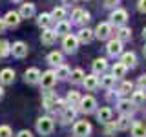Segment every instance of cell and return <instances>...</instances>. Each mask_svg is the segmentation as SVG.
Instances as JSON below:
<instances>
[{
    "label": "cell",
    "instance_id": "cell-16",
    "mask_svg": "<svg viewBox=\"0 0 146 137\" xmlns=\"http://www.w3.org/2000/svg\"><path fill=\"white\" fill-rule=\"evenodd\" d=\"M93 31L91 29H88V27H84V29H80L79 31V35H77V40L79 42H82V44H90L91 40H93Z\"/></svg>",
    "mask_w": 146,
    "mask_h": 137
},
{
    "label": "cell",
    "instance_id": "cell-14",
    "mask_svg": "<svg viewBox=\"0 0 146 137\" xmlns=\"http://www.w3.org/2000/svg\"><path fill=\"white\" fill-rule=\"evenodd\" d=\"M20 17L22 18H31V17H35V13H36V9H35V4H31V2H27V4H22L20 6Z\"/></svg>",
    "mask_w": 146,
    "mask_h": 137
},
{
    "label": "cell",
    "instance_id": "cell-47",
    "mask_svg": "<svg viewBox=\"0 0 146 137\" xmlns=\"http://www.w3.org/2000/svg\"><path fill=\"white\" fill-rule=\"evenodd\" d=\"M6 22H4V18H0V33H4V29H6Z\"/></svg>",
    "mask_w": 146,
    "mask_h": 137
},
{
    "label": "cell",
    "instance_id": "cell-50",
    "mask_svg": "<svg viewBox=\"0 0 146 137\" xmlns=\"http://www.w3.org/2000/svg\"><path fill=\"white\" fill-rule=\"evenodd\" d=\"M143 39H146V27L143 29Z\"/></svg>",
    "mask_w": 146,
    "mask_h": 137
},
{
    "label": "cell",
    "instance_id": "cell-15",
    "mask_svg": "<svg viewBox=\"0 0 146 137\" xmlns=\"http://www.w3.org/2000/svg\"><path fill=\"white\" fill-rule=\"evenodd\" d=\"M82 84H84L86 90L93 91V90L99 86V77L95 75V73H93V75H84V80H82Z\"/></svg>",
    "mask_w": 146,
    "mask_h": 137
},
{
    "label": "cell",
    "instance_id": "cell-20",
    "mask_svg": "<svg viewBox=\"0 0 146 137\" xmlns=\"http://www.w3.org/2000/svg\"><path fill=\"white\" fill-rule=\"evenodd\" d=\"M121 62L124 64L126 68H133L135 64H137V57H135V53H124L122 55V59H121Z\"/></svg>",
    "mask_w": 146,
    "mask_h": 137
},
{
    "label": "cell",
    "instance_id": "cell-22",
    "mask_svg": "<svg viewBox=\"0 0 146 137\" xmlns=\"http://www.w3.org/2000/svg\"><path fill=\"white\" fill-rule=\"evenodd\" d=\"M131 135L133 137H146V124L144 122H135L131 128Z\"/></svg>",
    "mask_w": 146,
    "mask_h": 137
},
{
    "label": "cell",
    "instance_id": "cell-52",
    "mask_svg": "<svg viewBox=\"0 0 146 137\" xmlns=\"http://www.w3.org/2000/svg\"><path fill=\"white\" fill-rule=\"evenodd\" d=\"M11 2H22V0H11Z\"/></svg>",
    "mask_w": 146,
    "mask_h": 137
},
{
    "label": "cell",
    "instance_id": "cell-29",
    "mask_svg": "<svg viewBox=\"0 0 146 137\" xmlns=\"http://www.w3.org/2000/svg\"><path fill=\"white\" fill-rule=\"evenodd\" d=\"M70 68L68 66H64V64H58V68H57V71H55V75H57V79H70Z\"/></svg>",
    "mask_w": 146,
    "mask_h": 137
},
{
    "label": "cell",
    "instance_id": "cell-1",
    "mask_svg": "<svg viewBox=\"0 0 146 137\" xmlns=\"http://www.w3.org/2000/svg\"><path fill=\"white\" fill-rule=\"evenodd\" d=\"M53 128H55V122L51 117H40L36 121V132L40 135H49L53 132Z\"/></svg>",
    "mask_w": 146,
    "mask_h": 137
},
{
    "label": "cell",
    "instance_id": "cell-31",
    "mask_svg": "<svg viewBox=\"0 0 146 137\" xmlns=\"http://www.w3.org/2000/svg\"><path fill=\"white\" fill-rule=\"evenodd\" d=\"M130 124H131V121H130V115H126V113H122L121 115V119H119L117 121V128L119 130H128V128H130Z\"/></svg>",
    "mask_w": 146,
    "mask_h": 137
},
{
    "label": "cell",
    "instance_id": "cell-17",
    "mask_svg": "<svg viewBox=\"0 0 146 137\" xmlns=\"http://www.w3.org/2000/svg\"><path fill=\"white\" fill-rule=\"evenodd\" d=\"M106 68H108L106 59H95L93 64H91V70H93L95 75H99V73H104V71H106Z\"/></svg>",
    "mask_w": 146,
    "mask_h": 137
},
{
    "label": "cell",
    "instance_id": "cell-32",
    "mask_svg": "<svg viewBox=\"0 0 146 137\" xmlns=\"http://www.w3.org/2000/svg\"><path fill=\"white\" fill-rule=\"evenodd\" d=\"M51 15H48V13H42V15H38V18H36V24H38L40 27H49V24H51Z\"/></svg>",
    "mask_w": 146,
    "mask_h": 137
},
{
    "label": "cell",
    "instance_id": "cell-5",
    "mask_svg": "<svg viewBox=\"0 0 146 137\" xmlns=\"http://www.w3.org/2000/svg\"><path fill=\"white\" fill-rule=\"evenodd\" d=\"M62 46H64V51L66 53H75L77 48H79V40H77V37L68 33L64 37V40H62Z\"/></svg>",
    "mask_w": 146,
    "mask_h": 137
},
{
    "label": "cell",
    "instance_id": "cell-38",
    "mask_svg": "<svg viewBox=\"0 0 146 137\" xmlns=\"http://www.w3.org/2000/svg\"><path fill=\"white\" fill-rule=\"evenodd\" d=\"M68 106H70V104H68V100H60V99H57V102H55V110H57V112H64V110H66Z\"/></svg>",
    "mask_w": 146,
    "mask_h": 137
},
{
    "label": "cell",
    "instance_id": "cell-48",
    "mask_svg": "<svg viewBox=\"0 0 146 137\" xmlns=\"http://www.w3.org/2000/svg\"><path fill=\"white\" fill-rule=\"evenodd\" d=\"M75 2H77V0H62L64 6H71V4H75Z\"/></svg>",
    "mask_w": 146,
    "mask_h": 137
},
{
    "label": "cell",
    "instance_id": "cell-23",
    "mask_svg": "<svg viewBox=\"0 0 146 137\" xmlns=\"http://www.w3.org/2000/svg\"><path fill=\"white\" fill-rule=\"evenodd\" d=\"M144 100H146L144 90L133 91V95H131V104H133V106H141V104H144Z\"/></svg>",
    "mask_w": 146,
    "mask_h": 137
},
{
    "label": "cell",
    "instance_id": "cell-40",
    "mask_svg": "<svg viewBox=\"0 0 146 137\" xmlns=\"http://www.w3.org/2000/svg\"><path fill=\"white\" fill-rule=\"evenodd\" d=\"M115 124H113V122L111 121H108L106 122V130H104V134H106V135H111V134H115Z\"/></svg>",
    "mask_w": 146,
    "mask_h": 137
},
{
    "label": "cell",
    "instance_id": "cell-46",
    "mask_svg": "<svg viewBox=\"0 0 146 137\" xmlns=\"http://www.w3.org/2000/svg\"><path fill=\"white\" fill-rule=\"evenodd\" d=\"M104 4H106L108 7H113L115 4H119V0H104Z\"/></svg>",
    "mask_w": 146,
    "mask_h": 137
},
{
    "label": "cell",
    "instance_id": "cell-4",
    "mask_svg": "<svg viewBox=\"0 0 146 137\" xmlns=\"http://www.w3.org/2000/svg\"><path fill=\"white\" fill-rule=\"evenodd\" d=\"M40 86L46 90H51L55 86V82H57V75H55V71H44L40 73Z\"/></svg>",
    "mask_w": 146,
    "mask_h": 137
},
{
    "label": "cell",
    "instance_id": "cell-19",
    "mask_svg": "<svg viewBox=\"0 0 146 137\" xmlns=\"http://www.w3.org/2000/svg\"><path fill=\"white\" fill-rule=\"evenodd\" d=\"M111 115H113V112H111V108H108V106H104V108L97 110V119H99L100 122H108V121H111Z\"/></svg>",
    "mask_w": 146,
    "mask_h": 137
},
{
    "label": "cell",
    "instance_id": "cell-33",
    "mask_svg": "<svg viewBox=\"0 0 146 137\" xmlns=\"http://www.w3.org/2000/svg\"><path fill=\"white\" fill-rule=\"evenodd\" d=\"M48 62L51 64V66H58V64H62V53L58 51H53L48 55Z\"/></svg>",
    "mask_w": 146,
    "mask_h": 137
},
{
    "label": "cell",
    "instance_id": "cell-36",
    "mask_svg": "<svg viewBox=\"0 0 146 137\" xmlns=\"http://www.w3.org/2000/svg\"><path fill=\"white\" fill-rule=\"evenodd\" d=\"M11 53V44L7 40H0V57H7Z\"/></svg>",
    "mask_w": 146,
    "mask_h": 137
},
{
    "label": "cell",
    "instance_id": "cell-27",
    "mask_svg": "<svg viewBox=\"0 0 146 137\" xmlns=\"http://www.w3.org/2000/svg\"><path fill=\"white\" fill-rule=\"evenodd\" d=\"M126 70H128V68H126L122 62H117L115 66H113V70H111V75L115 77V79H121V77L126 75Z\"/></svg>",
    "mask_w": 146,
    "mask_h": 137
},
{
    "label": "cell",
    "instance_id": "cell-39",
    "mask_svg": "<svg viewBox=\"0 0 146 137\" xmlns=\"http://www.w3.org/2000/svg\"><path fill=\"white\" fill-rule=\"evenodd\" d=\"M11 135H13V132H11V128H9L7 124L0 126V137H11Z\"/></svg>",
    "mask_w": 146,
    "mask_h": 137
},
{
    "label": "cell",
    "instance_id": "cell-7",
    "mask_svg": "<svg viewBox=\"0 0 146 137\" xmlns=\"http://www.w3.org/2000/svg\"><path fill=\"white\" fill-rule=\"evenodd\" d=\"M110 33H111V24H108V22H102V24H99L97 27H95V31H93V35L97 37L99 40H106Z\"/></svg>",
    "mask_w": 146,
    "mask_h": 137
},
{
    "label": "cell",
    "instance_id": "cell-24",
    "mask_svg": "<svg viewBox=\"0 0 146 137\" xmlns=\"http://www.w3.org/2000/svg\"><path fill=\"white\" fill-rule=\"evenodd\" d=\"M57 95L55 93H51V91H48V93L44 95V108L46 110H53V106H55V102H57Z\"/></svg>",
    "mask_w": 146,
    "mask_h": 137
},
{
    "label": "cell",
    "instance_id": "cell-18",
    "mask_svg": "<svg viewBox=\"0 0 146 137\" xmlns=\"http://www.w3.org/2000/svg\"><path fill=\"white\" fill-rule=\"evenodd\" d=\"M70 29H71L70 22H66V20H58L53 31H55V33H57V35H62V37H66L68 33H70Z\"/></svg>",
    "mask_w": 146,
    "mask_h": 137
},
{
    "label": "cell",
    "instance_id": "cell-25",
    "mask_svg": "<svg viewBox=\"0 0 146 137\" xmlns=\"http://www.w3.org/2000/svg\"><path fill=\"white\" fill-rule=\"evenodd\" d=\"M131 100H126V99H122V100H119L117 102V110L121 113H126V115H130V112H131Z\"/></svg>",
    "mask_w": 146,
    "mask_h": 137
},
{
    "label": "cell",
    "instance_id": "cell-21",
    "mask_svg": "<svg viewBox=\"0 0 146 137\" xmlns=\"http://www.w3.org/2000/svg\"><path fill=\"white\" fill-rule=\"evenodd\" d=\"M99 84L102 86V88H106V90H111L113 86H115V77L113 75H102L100 80H99Z\"/></svg>",
    "mask_w": 146,
    "mask_h": 137
},
{
    "label": "cell",
    "instance_id": "cell-9",
    "mask_svg": "<svg viewBox=\"0 0 146 137\" xmlns=\"http://www.w3.org/2000/svg\"><path fill=\"white\" fill-rule=\"evenodd\" d=\"M20 20H22V17H20L18 11H7L6 17H4V22H6L7 27H17L20 24Z\"/></svg>",
    "mask_w": 146,
    "mask_h": 137
},
{
    "label": "cell",
    "instance_id": "cell-44",
    "mask_svg": "<svg viewBox=\"0 0 146 137\" xmlns=\"http://www.w3.org/2000/svg\"><path fill=\"white\" fill-rule=\"evenodd\" d=\"M17 137H33V135H31L29 130H20V132L17 134Z\"/></svg>",
    "mask_w": 146,
    "mask_h": 137
},
{
    "label": "cell",
    "instance_id": "cell-6",
    "mask_svg": "<svg viewBox=\"0 0 146 137\" xmlns=\"http://www.w3.org/2000/svg\"><path fill=\"white\" fill-rule=\"evenodd\" d=\"M126 20H128V13L124 9H115L111 13V17H110V24H113V26H124Z\"/></svg>",
    "mask_w": 146,
    "mask_h": 137
},
{
    "label": "cell",
    "instance_id": "cell-8",
    "mask_svg": "<svg viewBox=\"0 0 146 137\" xmlns=\"http://www.w3.org/2000/svg\"><path fill=\"white\" fill-rule=\"evenodd\" d=\"M27 51H29V48H27V44L26 42H22V40H18V42H15L11 46V53H13V57H17V59H24Z\"/></svg>",
    "mask_w": 146,
    "mask_h": 137
},
{
    "label": "cell",
    "instance_id": "cell-43",
    "mask_svg": "<svg viewBox=\"0 0 146 137\" xmlns=\"http://www.w3.org/2000/svg\"><path fill=\"white\" fill-rule=\"evenodd\" d=\"M137 84H139V88H141V90H146V75L139 77V82H137Z\"/></svg>",
    "mask_w": 146,
    "mask_h": 137
},
{
    "label": "cell",
    "instance_id": "cell-41",
    "mask_svg": "<svg viewBox=\"0 0 146 137\" xmlns=\"http://www.w3.org/2000/svg\"><path fill=\"white\" fill-rule=\"evenodd\" d=\"M82 13H84L82 9H75V11L71 13V18H73V22H79V20H80V17H82Z\"/></svg>",
    "mask_w": 146,
    "mask_h": 137
},
{
    "label": "cell",
    "instance_id": "cell-42",
    "mask_svg": "<svg viewBox=\"0 0 146 137\" xmlns=\"http://www.w3.org/2000/svg\"><path fill=\"white\" fill-rule=\"evenodd\" d=\"M88 22H90V13L84 11V13H82V17H80V20L77 22V24H88Z\"/></svg>",
    "mask_w": 146,
    "mask_h": 137
},
{
    "label": "cell",
    "instance_id": "cell-3",
    "mask_svg": "<svg viewBox=\"0 0 146 137\" xmlns=\"http://www.w3.org/2000/svg\"><path fill=\"white\" fill-rule=\"evenodd\" d=\"M97 108V100H95L91 95H86V97H80V102H79V110L84 113H91L95 112Z\"/></svg>",
    "mask_w": 146,
    "mask_h": 137
},
{
    "label": "cell",
    "instance_id": "cell-13",
    "mask_svg": "<svg viewBox=\"0 0 146 137\" xmlns=\"http://www.w3.org/2000/svg\"><path fill=\"white\" fill-rule=\"evenodd\" d=\"M40 40H42V44H46V46H51L55 40H57V33H55L53 29H49V27H44L42 35H40Z\"/></svg>",
    "mask_w": 146,
    "mask_h": 137
},
{
    "label": "cell",
    "instance_id": "cell-51",
    "mask_svg": "<svg viewBox=\"0 0 146 137\" xmlns=\"http://www.w3.org/2000/svg\"><path fill=\"white\" fill-rule=\"evenodd\" d=\"M143 53H144V57H146V46H144V48H143Z\"/></svg>",
    "mask_w": 146,
    "mask_h": 137
},
{
    "label": "cell",
    "instance_id": "cell-30",
    "mask_svg": "<svg viewBox=\"0 0 146 137\" xmlns=\"http://www.w3.org/2000/svg\"><path fill=\"white\" fill-rule=\"evenodd\" d=\"M70 79H71L73 84H80V82L84 80V71L77 68V70H73V71L70 73Z\"/></svg>",
    "mask_w": 146,
    "mask_h": 137
},
{
    "label": "cell",
    "instance_id": "cell-45",
    "mask_svg": "<svg viewBox=\"0 0 146 137\" xmlns=\"http://www.w3.org/2000/svg\"><path fill=\"white\" fill-rule=\"evenodd\" d=\"M137 7H139L141 13H146V0H139V6Z\"/></svg>",
    "mask_w": 146,
    "mask_h": 137
},
{
    "label": "cell",
    "instance_id": "cell-37",
    "mask_svg": "<svg viewBox=\"0 0 146 137\" xmlns=\"http://www.w3.org/2000/svg\"><path fill=\"white\" fill-rule=\"evenodd\" d=\"M131 90H133V84H131V82H122L121 88H119V93H121V95H126V93H130Z\"/></svg>",
    "mask_w": 146,
    "mask_h": 137
},
{
    "label": "cell",
    "instance_id": "cell-49",
    "mask_svg": "<svg viewBox=\"0 0 146 137\" xmlns=\"http://www.w3.org/2000/svg\"><path fill=\"white\" fill-rule=\"evenodd\" d=\"M4 97V88H2V84H0V99Z\"/></svg>",
    "mask_w": 146,
    "mask_h": 137
},
{
    "label": "cell",
    "instance_id": "cell-12",
    "mask_svg": "<svg viewBox=\"0 0 146 137\" xmlns=\"http://www.w3.org/2000/svg\"><path fill=\"white\" fill-rule=\"evenodd\" d=\"M13 80H15V70L4 68L0 71V84H13Z\"/></svg>",
    "mask_w": 146,
    "mask_h": 137
},
{
    "label": "cell",
    "instance_id": "cell-26",
    "mask_svg": "<svg viewBox=\"0 0 146 137\" xmlns=\"http://www.w3.org/2000/svg\"><path fill=\"white\" fill-rule=\"evenodd\" d=\"M117 39L121 40V42L130 40L131 39V29H130V27H126V26H121V27H119V31H117Z\"/></svg>",
    "mask_w": 146,
    "mask_h": 137
},
{
    "label": "cell",
    "instance_id": "cell-10",
    "mask_svg": "<svg viewBox=\"0 0 146 137\" xmlns=\"http://www.w3.org/2000/svg\"><path fill=\"white\" fill-rule=\"evenodd\" d=\"M108 49V55H111V57H115V55H121L122 53V42L119 39H111L106 46Z\"/></svg>",
    "mask_w": 146,
    "mask_h": 137
},
{
    "label": "cell",
    "instance_id": "cell-11",
    "mask_svg": "<svg viewBox=\"0 0 146 137\" xmlns=\"http://www.w3.org/2000/svg\"><path fill=\"white\" fill-rule=\"evenodd\" d=\"M24 80L27 82V84H38L40 70H36V68H29V70L26 71V75H24Z\"/></svg>",
    "mask_w": 146,
    "mask_h": 137
},
{
    "label": "cell",
    "instance_id": "cell-34",
    "mask_svg": "<svg viewBox=\"0 0 146 137\" xmlns=\"http://www.w3.org/2000/svg\"><path fill=\"white\" fill-rule=\"evenodd\" d=\"M51 18H53L55 22L64 20V18H66V9H64V7H55L53 13H51Z\"/></svg>",
    "mask_w": 146,
    "mask_h": 137
},
{
    "label": "cell",
    "instance_id": "cell-2",
    "mask_svg": "<svg viewBox=\"0 0 146 137\" xmlns=\"http://www.w3.org/2000/svg\"><path fill=\"white\" fill-rule=\"evenodd\" d=\"M91 134V124L88 121H77L73 126V135L75 137H88Z\"/></svg>",
    "mask_w": 146,
    "mask_h": 137
},
{
    "label": "cell",
    "instance_id": "cell-28",
    "mask_svg": "<svg viewBox=\"0 0 146 137\" xmlns=\"http://www.w3.org/2000/svg\"><path fill=\"white\" fill-rule=\"evenodd\" d=\"M75 115H77V110L71 108V106H68L62 112V122H71L73 119H75Z\"/></svg>",
    "mask_w": 146,
    "mask_h": 137
},
{
    "label": "cell",
    "instance_id": "cell-35",
    "mask_svg": "<svg viewBox=\"0 0 146 137\" xmlns=\"http://www.w3.org/2000/svg\"><path fill=\"white\" fill-rule=\"evenodd\" d=\"M66 100H68V104H70V106H79V102H80V95L77 93V91H70Z\"/></svg>",
    "mask_w": 146,
    "mask_h": 137
}]
</instances>
